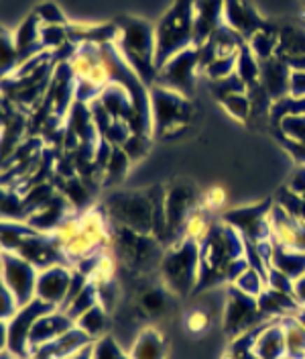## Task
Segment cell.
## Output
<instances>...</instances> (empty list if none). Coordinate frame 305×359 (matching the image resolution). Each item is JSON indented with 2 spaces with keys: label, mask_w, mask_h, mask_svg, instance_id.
<instances>
[{
  "label": "cell",
  "mask_w": 305,
  "mask_h": 359,
  "mask_svg": "<svg viewBox=\"0 0 305 359\" xmlns=\"http://www.w3.org/2000/svg\"><path fill=\"white\" fill-rule=\"evenodd\" d=\"M73 271L76 268L71 264H55L51 268L39 269L37 298L53 309H62L73 280Z\"/></svg>",
  "instance_id": "14"
},
{
  "label": "cell",
  "mask_w": 305,
  "mask_h": 359,
  "mask_svg": "<svg viewBox=\"0 0 305 359\" xmlns=\"http://www.w3.org/2000/svg\"><path fill=\"white\" fill-rule=\"evenodd\" d=\"M197 78H201V55H199V47L192 45V47L175 53L171 60H167L159 67L157 84L167 86V88L181 92L192 98Z\"/></svg>",
  "instance_id": "10"
},
{
  "label": "cell",
  "mask_w": 305,
  "mask_h": 359,
  "mask_svg": "<svg viewBox=\"0 0 305 359\" xmlns=\"http://www.w3.org/2000/svg\"><path fill=\"white\" fill-rule=\"evenodd\" d=\"M283 116H305V96H287L283 100L273 102L271 118L277 123Z\"/></svg>",
  "instance_id": "45"
},
{
  "label": "cell",
  "mask_w": 305,
  "mask_h": 359,
  "mask_svg": "<svg viewBox=\"0 0 305 359\" xmlns=\"http://www.w3.org/2000/svg\"><path fill=\"white\" fill-rule=\"evenodd\" d=\"M0 359H22V358H17V355H13V353H8V351H2Z\"/></svg>",
  "instance_id": "59"
},
{
  "label": "cell",
  "mask_w": 305,
  "mask_h": 359,
  "mask_svg": "<svg viewBox=\"0 0 305 359\" xmlns=\"http://www.w3.org/2000/svg\"><path fill=\"white\" fill-rule=\"evenodd\" d=\"M116 39L114 45L125 57V62L141 76V80L152 86L157 84V41H155V25L139 17H122L116 22Z\"/></svg>",
  "instance_id": "2"
},
{
  "label": "cell",
  "mask_w": 305,
  "mask_h": 359,
  "mask_svg": "<svg viewBox=\"0 0 305 359\" xmlns=\"http://www.w3.org/2000/svg\"><path fill=\"white\" fill-rule=\"evenodd\" d=\"M122 149H125V154L131 157V161H141L143 157L147 156V151H149V137L147 135H139V133H132L127 141H125V145H122Z\"/></svg>",
  "instance_id": "51"
},
{
  "label": "cell",
  "mask_w": 305,
  "mask_h": 359,
  "mask_svg": "<svg viewBox=\"0 0 305 359\" xmlns=\"http://www.w3.org/2000/svg\"><path fill=\"white\" fill-rule=\"evenodd\" d=\"M161 284L175 298H185L196 294L201 273V249L194 239H181L165 249L159 266Z\"/></svg>",
  "instance_id": "3"
},
{
  "label": "cell",
  "mask_w": 305,
  "mask_h": 359,
  "mask_svg": "<svg viewBox=\"0 0 305 359\" xmlns=\"http://www.w3.org/2000/svg\"><path fill=\"white\" fill-rule=\"evenodd\" d=\"M76 325V320L62 309H51L45 314H41L31 331V349L33 355L41 351L43 347L51 345L57 337H62L66 331H69Z\"/></svg>",
  "instance_id": "16"
},
{
  "label": "cell",
  "mask_w": 305,
  "mask_h": 359,
  "mask_svg": "<svg viewBox=\"0 0 305 359\" xmlns=\"http://www.w3.org/2000/svg\"><path fill=\"white\" fill-rule=\"evenodd\" d=\"M131 168V157L125 154V149L122 147H114L108 163H106V168L102 172V184L104 186H114V184L122 182V180L127 178V174H129Z\"/></svg>",
  "instance_id": "34"
},
{
  "label": "cell",
  "mask_w": 305,
  "mask_h": 359,
  "mask_svg": "<svg viewBox=\"0 0 305 359\" xmlns=\"http://www.w3.org/2000/svg\"><path fill=\"white\" fill-rule=\"evenodd\" d=\"M0 53H2V78H10L19 67H21V55L15 43V33L2 29V37H0Z\"/></svg>",
  "instance_id": "37"
},
{
  "label": "cell",
  "mask_w": 305,
  "mask_h": 359,
  "mask_svg": "<svg viewBox=\"0 0 305 359\" xmlns=\"http://www.w3.org/2000/svg\"><path fill=\"white\" fill-rule=\"evenodd\" d=\"M13 33H15V43L21 55V66L45 51L41 45V21L35 15H29Z\"/></svg>",
  "instance_id": "24"
},
{
  "label": "cell",
  "mask_w": 305,
  "mask_h": 359,
  "mask_svg": "<svg viewBox=\"0 0 305 359\" xmlns=\"http://www.w3.org/2000/svg\"><path fill=\"white\" fill-rule=\"evenodd\" d=\"M277 55L281 60H293L305 55V29L299 27H283L279 31V47Z\"/></svg>",
  "instance_id": "32"
},
{
  "label": "cell",
  "mask_w": 305,
  "mask_h": 359,
  "mask_svg": "<svg viewBox=\"0 0 305 359\" xmlns=\"http://www.w3.org/2000/svg\"><path fill=\"white\" fill-rule=\"evenodd\" d=\"M37 233L27 221H2V251H17L21 243Z\"/></svg>",
  "instance_id": "35"
},
{
  "label": "cell",
  "mask_w": 305,
  "mask_h": 359,
  "mask_svg": "<svg viewBox=\"0 0 305 359\" xmlns=\"http://www.w3.org/2000/svg\"><path fill=\"white\" fill-rule=\"evenodd\" d=\"M236 290H240L242 294H246V296H250V298H261V294L267 290V276L262 273L261 269L257 268H250L246 269L242 276H240L239 280L232 284Z\"/></svg>",
  "instance_id": "42"
},
{
  "label": "cell",
  "mask_w": 305,
  "mask_h": 359,
  "mask_svg": "<svg viewBox=\"0 0 305 359\" xmlns=\"http://www.w3.org/2000/svg\"><path fill=\"white\" fill-rule=\"evenodd\" d=\"M29 210L24 204L22 192H17L15 188H4L2 192V221H27Z\"/></svg>",
  "instance_id": "40"
},
{
  "label": "cell",
  "mask_w": 305,
  "mask_h": 359,
  "mask_svg": "<svg viewBox=\"0 0 305 359\" xmlns=\"http://www.w3.org/2000/svg\"><path fill=\"white\" fill-rule=\"evenodd\" d=\"M0 284H4L8 290L17 296L21 306L33 302L37 298V280H39V269L31 262H27L19 253L13 251H2V262H0Z\"/></svg>",
  "instance_id": "11"
},
{
  "label": "cell",
  "mask_w": 305,
  "mask_h": 359,
  "mask_svg": "<svg viewBox=\"0 0 305 359\" xmlns=\"http://www.w3.org/2000/svg\"><path fill=\"white\" fill-rule=\"evenodd\" d=\"M267 288L271 290L285 292V294H293L295 296V280L283 273L281 269L271 268L267 269Z\"/></svg>",
  "instance_id": "50"
},
{
  "label": "cell",
  "mask_w": 305,
  "mask_h": 359,
  "mask_svg": "<svg viewBox=\"0 0 305 359\" xmlns=\"http://www.w3.org/2000/svg\"><path fill=\"white\" fill-rule=\"evenodd\" d=\"M259 309H261L264 320H281L289 314L297 313L302 306H299V302L295 300L293 294H285V292L267 288L259 298Z\"/></svg>",
  "instance_id": "25"
},
{
  "label": "cell",
  "mask_w": 305,
  "mask_h": 359,
  "mask_svg": "<svg viewBox=\"0 0 305 359\" xmlns=\"http://www.w3.org/2000/svg\"><path fill=\"white\" fill-rule=\"evenodd\" d=\"M76 325H78L90 339L98 341L100 337L108 335L110 311L100 302V304H96L94 309H90L87 313L82 314V316L76 320Z\"/></svg>",
  "instance_id": "29"
},
{
  "label": "cell",
  "mask_w": 305,
  "mask_h": 359,
  "mask_svg": "<svg viewBox=\"0 0 305 359\" xmlns=\"http://www.w3.org/2000/svg\"><path fill=\"white\" fill-rule=\"evenodd\" d=\"M277 204L285 208L291 217H295L299 223L305 224V198L297 196L295 192H291L289 188H285L279 192V201Z\"/></svg>",
  "instance_id": "47"
},
{
  "label": "cell",
  "mask_w": 305,
  "mask_h": 359,
  "mask_svg": "<svg viewBox=\"0 0 305 359\" xmlns=\"http://www.w3.org/2000/svg\"><path fill=\"white\" fill-rule=\"evenodd\" d=\"M127 349L132 359H167L169 355L167 339L155 325L139 329Z\"/></svg>",
  "instance_id": "22"
},
{
  "label": "cell",
  "mask_w": 305,
  "mask_h": 359,
  "mask_svg": "<svg viewBox=\"0 0 305 359\" xmlns=\"http://www.w3.org/2000/svg\"><path fill=\"white\" fill-rule=\"evenodd\" d=\"M19 311H21V302L17 300V296L8 290L4 284H0V318L8 320Z\"/></svg>",
  "instance_id": "52"
},
{
  "label": "cell",
  "mask_w": 305,
  "mask_h": 359,
  "mask_svg": "<svg viewBox=\"0 0 305 359\" xmlns=\"http://www.w3.org/2000/svg\"><path fill=\"white\" fill-rule=\"evenodd\" d=\"M33 359H51V358H49V355H45V353H35Z\"/></svg>",
  "instance_id": "60"
},
{
  "label": "cell",
  "mask_w": 305,
  "mask_h": 359,
  "mask_svg": "<svg viewBox=\"0 0 305 359\" xmlns=\"http://www.w3.org/2000/svg\"><path fill=\"white\" fill-rule=\"evenodd\" d=\"M273 204L264 202V204H255V206H240L222 212V221L232 224L240 235L248 241H257L261 237L271 235V226H269V215H271Z\"/></svg>",
  "instance_id": "13"
},
{
  "label": "cell",
  "mask_w": 305,
  "mask_h": 359,
  "mask_svg": "<svg viewBox=\"0 0 305 359\" xmlns=\"http://www.w3.org/2000/svg\"><path fill=\"white\" fill-rule=\"evenodd\" d=\"M173 298V294L159 282V286H149V288H145L139 294L136 309L145 316L157 318V316H163V314L167 313V309H169Z\"/></svg>",
  "instance_id": "27"
},
{
  "label": "cell",
  "mask_w": 305,
  "mask_h": 359,
  "mask_svg": "<svg viewBox=\"0 0 305 359\" xmlns=\"http://www.w3.org/2000/svg\"><path fill=\"white\" fill-rule=\"evenodd\" d=\"M224 25V0H194V37L201 47Z\"/></svg>",
  "instance_id": "20"
},
{
  "label": "cell",
  "mask_w": 305,
  "mask_h": 359,
  "mask_svg": "<svg viewBox=\"0 0 305 359\" xmlns=\"http://www.w3.org/2000/svg\"><path fill=\"white\" fill-rule=\"evenodd\" d=\"M149 107H151V137H159V139H169L183 133L194 118L192 98L161 84H152L149 90Z\"/></svg>",
  "instance_id": "6"
},
{
  "label": "cell",
  "mask_w": 305,
  "mask_h": 359,
  "mask_svg": "<svg viewBox=\"0 0 305 359\" xmlns=\"http://www.w3.org/2000/svg\"><path fill=\"white\" fill-rule=\"evenodd\" d=\"M289 96H305V72L291 69V84H289Z\"/></svg>",
  "instance_id": "55"
},
{
  "label": "cell",
  "mask_w": 305,
  "mask_h": 359,
  "mask_svg": "<svg viewBox=\"0 0 305 359\" xmlns=\"http://www.w3.org/2000/svg\"><path fill=\"white\" fill-rule=\"evenodd\" d=\"M262 323H267V320L259 309V300L242 294L234 286H226L224 302H222L224 333L230 339H234L242 333H248V331L261 327Z\"/></svg>",
  "instance_id": "9"
},
{
  "label": "cell",
  "mask_w": 305,
  "mask_h": 359,
  "mask_svg": "<svg viewBox=\"0 0 305 359\" xmlns=\"http://www.w3.org/2000/svg\"><path fill=\"white\" fill-rule=\"evenodd\" d=\"M33 15L41 21V25H69L66 13H64L55 2H51V0L41 2V4L33 11Z\"/></svg>",
  "instance_id": "48"
},
{
  "label": "cell",
  "mask_w": 305,
  "mask_h": 359,
  "mask_svg": "<svg viewBox=\"0 0 305 359\" xmlns=\"http://www.w3.org/2000/svg\"><path fill=\"white\" fill-rule=\"evenodd\" d=\"M71 215H76V208L62 192H57L51 201L45 202L37 210H33L29 215L27 223L31 224L37 233H53Z\"/></svg>",
  "instance_id": "19"
},
{
  "label": "cell",
  "mask_w": 305,
  "mask_h": 359,
  "mask_svg": "<svg viewBox=\"0 0 305 359\" xmlns=\"http://www.w3.org/2000/svg\"><path fill=\"white\" fill-rule=\"evenodd\" d=\"M261 88L269 94L273 102L283 100L289 96V84H291V67L279 55L261 62Z\"/></svg>",
  "instance_id": "21"
},
{
  "label": "cell",
  "mask_w": 305,
  "mask_h": 359,
  "mask_svg": "<svg viewBox=\"0 0 305 359\" xmlns=\"http://www.w3.org/2000/svg\"><path fill=\"white\" fill-rule=\"evenodd\" d=\"M157 67H161L175 53L196 45L194 37V0H173L163 17L155 22Z\"/></svg>",
  "instance_id": "5"
},
{
  "label": "cell",
  "mask_w": 305,
  "mask_h": 359,
  "mask_svg": "<svg viewBox=\"0 0 305 359\" xmlns=\"http://www.w3.org/2000/svg\"><path fill=\"white\" fill-rule=\"evenodd\" d=\"M236 57L239 55H216L201 67V78L208 82H220L236 74Z\"/></svg>",
  "instance_id": "38"
},
{
  "label": "cell",
  "mask_w": 305,
  "mask_h": 359,
  "mask_svg": "<svg viewBox=\"0 0 305 359\" xmlns=\"http://www.w3.org/2000/svg\"><path fill=\"white\" fill-rule=\"evenodd\" d=\"M295 300L299 302L302 309H305V276L295 280Z\"/></svg>",
  "instance_id": "56"
},
{
  "label": "cell",
  "mask_w": 305,
  "mask_h": 359,
  "mask_svg": "<svg viewBox=\"0 0 305 359\" xmlns=\"http://www.w3.org/2000/svg\"><path fill=\"white\" fill-rule=\"evenodd\" d=\"M248 268H250V262H248V257H246V255L232 259V262L228 264V268H226V276H224L226 286H232V284H234V282H236L240 276H242V273H244Z\"/></svg>",
  "instance_id": "53"
},
{
  "label": "cell",
  "mask_w": 305,
  "mask_h": 359,
  "mask_svg": "<svg viewBox=\"0 0 305 359\" xmlns=\"http://www.w3.org/2000/svg\"><path fill=\"white\" fill-rule=\"evenodd\" d=\"M210 92L214 94L216 100H224L230 94H239V92H248V86L240 80L236 74H232L230 78H224L220 82H210Z\"/></svg>",
  "instance_id": "46"
},
{
  "label": "cell",
  "mask_w": 305,
  "mask_h": 359,
  "mask_svg": "<svg viewBox=\"0 0 305 359\" xmlns=\"http://www.w3.org/2000/svg\"><path fill=\"white\" fill-rule=\"evenodd\" d=\"M199 204H201V208L208 210L210 215L224 212V208H226V204H228V192H226V188L220 186V184L208 186V188L201 192Z\"/></svg>",
  "instance_id": "44"
},
{
  "label": "cell",
  "mask_w": 305,
  "mask_h": 359,
  "mask_svg": "<svg viewBox=\"0 0 305 359\" xmlns=\"http://www.w3.org/2000/svg\"><path fill=\"white\" fill-rule=\"evenodd\" d=\"M92 343H94V339H90L78 325H73L69 331H66L62 337H57L51 345H47V347H43L37 353H45L51 359H66L90 347Z\"/></svg>",
  "instance_id": "26"
},
{
  "label": "cell",
  "mask_w": 305,
  "mask_h": 359,
  "mask_svg": "<svg viewBox=\"0 0 305 359\" xmlns=\"http://www.w3.org/2000/svg\"><path fill=\"white\" fill-rule=\"evenodd\" d=\"M199 198L201 194L192 184H173L171 188L165 190V217L173 243L183 239L185 221L199 206Z\"/></svg>",
  "instance_id": "12"
},
{
  "label": "cell",
  "mask_w": 305,
  "mask_h": 359,
  "mask_svg": "<svg viewBox=\"0 0 305 359\" xmlns=\"http://www.w3.org/2000/svg\"><path fill=\"white\" fill-rule=\"evenodd\" d=\"M236 76L240 80L253 88L261 82V60L248 49V45H244L239 51V57H236Z\"/></svg>",
  "instance_id": "33"
},
{
  "label": "cell",
  "mask_w": 305,
  "mask_h": 359,
  "mask_svg": "<svg viewBox=\"0 0 305 359\" xmlns=\"http://www.w3.org/2000/svg\"><path fill=\"white\" fill-rule=\"evenodd\" d=\"M96 304H100V292H98V284L90 280V284H87L86 288L80 292V294L67 304L64 311H66L73 320H78L82 314L87 313L90 309H94Z\"/></svg>",
  "instance_id": "39"
},
{
  "label": "cell",
  "mask_w": 305,
  "mask_h": 359,
  "mask_svg": "<svg viewBox=\"0 0 305 359\" xmlns=\"http://www.w3.org/2000/svg\"><path fill=\"white\" fill-rule=\"evenodd\" d=\"M285 331V347L287 358L305 359V325L299 320L297 313L281 318Z\"/></svg>",
  "instance_id": "28"
},
{
  "label": "cell",
  "mask_w": 305,
  "mask_h": 359,
  "mask_svg": "<svg viewBox=\"0 0 305 359\" xmlns=\"http://www.w3.org/2000/svg\"><path fill=\"white\" fill-rule=\"evenodd\" d=\"M92 358L94 359H132L127 347H122V343L114 335L100 337L98 341H94L92 345Z\"/></svg>",
  "instance_id": "41"
},
{
  "label": "cell",
  "mask_w": 305,
  "mask_h": 359,
  "mask_svg": "<svg viewBox=\"0 0 305 359\" xmlns=\"http://www.w3.org/2000/svg\"><path fill=\"white\" fill-rule=\"evenodd\" d=\"M201 249V273L197 292L226 284L224 276L232 259L242 257L246 253V239L240 235L232 224L224 223L222 219L212 224L206 239L199 243Z\"/></svg>",
  "instance_id": "1"
},
{
  "label": "cell",
  "mask_w": 305,
  "mask_h": 359,
  "mask_svg": "<svg viewBox=\"0 0 305 359\" xmlns=\"http://www.w3.org/2000/svg\"><path fill=\"white\" fill-rule=\"evenodd\" d=\"M224 25L248 41L267 22L248 0H224Z\"/></svg>",
  "instance_id": "18"
},
{
  "label": "cell",
  "mask_w": 305,
  "mask_h": 359,
  "mask_svg": "<svg viewBox=\"0 0 305 359\" xmlns=\"http://www.w3.org/2000/svg\"><path fill=\"white\" fill-rule=\"evenodd\" d=\"M291 192H295L297 196L305 198V163H299V168L295 170V174L291 176V182L287 186Z\"/></svg>",
  "instance_id": "54"
},
{
  "label": "cell",
  "mask_w": 305,
  "mask_h": 359,
  "mask_svg": "<svg viewBox=\"0 0 305 359\" xmlns=\"http://www.w3.org/2000/svg\"><path fill=\"white\" fill-rule=\"evenodd\" d=\"M108 249L116 255L118 264H122L136 276H149L152 271H159L165 253V247L151 233H136L116 224H112Z\"/></svg>",
  "instance_id": "4"
},
{
  "label": "cell",
  "mask_w": 305,
  "mask_h": 359,
  "mask_svg": "<svg viewBox=\"0 0 305 359\" xmlns=\"http://www.w3.org/2000/svg\"><path fill=\"white\" fill-rule=\"evenodd\" d=\"M271 266L281 269L283 273H287L293 280H299L302 276H305V253L304 251H297V249L277 245Z\"/></svg>",
  "instance_id": "31"
},
{
  "label": "cell",
  "mask_w": 305,
  "mask_h": 359,
  "mask_svg": "<svg viewBox=\"0 0 305 359\" xmlns=\"http://www.w3.org/2000/svg\"><path fill=\"white\" fill-rule=\"evenodd\" d=\"M155 196L157 188L152 190H125L114 192L104 201L102 208L116 226H125L136 233H151L155 219Z\"/></svg>",
  "instance_id": "7"
},
{
  "label": "cell",
  "mask_w": 305,
  "mask_h": 359,
  "mask_svg": "<svg viewBox=\"0 0 305 359\" xmlns=\"http://www.w3.org/2000/svg\"><path fill=\"white\" fill-rule=\"evenodd\" d=\"M279 31L281 29H277V27H273V25H264L262 29H259L248 41V49L261 60H271V57H275L277 55V47H279Z\"/></svg>",
  "instance_id": "30"
},
{
  "label": "cell",
  "mask_w": 305,
  "mask_h": 359,
  "mask_svg": "<svg viewBox=\"0 0 305 359\" xmlns=\"http://www.w3.org/2000/svg\"><path fill=\"white\" fill-rule=\"evenodd\" d=\"M69 41V25H41V45L47 53H57Z\"/></svg>",
  "instance_id": "43"
},
{
  "label": "cell",
  "mask_w": 305,
  "mask_h": 359,
  "mask_svg": "<svg viewBox=\"0 0 305 359\" xmlns=\"http://www.w3.org/2000/svg\"><path fill=\"white\" fill-rule=\"evenodd\" d=\"M94 345V343H92ZM92 345L86 347V349H82V351H78V353H73V355H69L66 359H94L92 358Z\"/></svg>",
  "instance_id": "58"
},
{
  "label": "cell",
  "mask_w": 305,
  "mask_h": 359,
  "mask_svg": "<svg viewBox=\"0 0 305 359\" xmlns=\"http://www.w3.org/2000/svg\"><path fill=\"white\" fill-rule=\"evenodd\" d=\"M53 306L41 302L35 298L33 302L21 306V311L8 320L0 323V351H8L13 355L22 359H33V349H31V331L35 320L51 311Z\"/></svg>",
  "instance_id": "8"
},
{
  "label": "cell",
  "mask_w": 305,
  "mask_h": 359,
  "mask_svg": "<svg viewBox=\"0 0 305 359\" xmlns=\"http://www.w3.org/2000/svg\"><path fill=\"white\" fill-rule=\"evenodd\" d=\"M220 109L226 112L230 118L239 121V123H248L253 118V104H250V96L248 92H239V94H230L224 100L218 102Z\"/></svg>",
  "instance_id": "36"
},
{
  "label": "cell",
  "mask_w": 305,
  "mask_h": 359,
  "mask_svg": "<svg viewBox=\"0 0 305 359\" xmlns=\"http://www.w3.org/2000/svg\"><path fill=\"white\" fill-rule=\"evenodd\" d=\"M287 66L291 69H297V72H305V55L302 57H293V60H287Z\"/></svg>",
  "instance_id": "57"
},
{
  "label": "cell",
  "mask_w": 305,
  "mask_h": 359,
  "mask_svg": "<svg viewBox=\"0 0 305 359\" xmlns=\"http://www.w3.org/2000/svg\"><path fill=\"white\" fill-rule=\"evenodd\" d=\"M269 226L275 243L305 253V224L291 217L279 204H273L269 215Z\"/></svg>",
  "instance_id": "17"
},
{
  "label": "cell",
  "mask_w": 305,
  "mask_h": 359,
  "mask_svg": "<svg viewBox=\"0 0 305 359\" xmlns=\"http://www.w3.org/2000/svg\"><path fill=\"white\" fill-rule=\"evenodd\" d=\"M212 325V316L206 309H192L190 313L185 314V329L192 335H201L210 329Z\"/></svg>",
  "instance_id": "49"
},
{
  "label": "cell",
  "mask_w": 305,
  "mask_h": 359,
  "mask_svg": "<svg viewBox=\"0 0 305 359\" xmlns=\"http://www.w3.org/2000/svg\"><path fill=\"white\" fill-rule=\"evenodd\" d=\"M304 11H305V0H304Z\"/></svg>",
  "instance_id": "61"
},
{
  "label": "cell",
  "mask_w": 305,
  "mask_h": 359,
  "mask_svg": "<svg viewBox=\"0 0 305 359\" xmlns=\"http://www.w3.org/2000/svg\"><path fill=\"white\" fill-rule=\"evenodd\" d=\"M15 253H19L27 262H31L37 269L51 268L55 264H69L64 249L51 233H33L31 237L22 241Z\"/></svg>",
  "instance_id": "15"
},
{
  "label": "cell",
  "mask_w": 305,
  "mask_h": 359,
  "mask_svg": "<svg viewBox=\"0 0 305 359\" xmlns=\"http://www.w3.org/2000/svg\"><path fill=\"white\" fill-rule=\"evenodd\" d=\"M255 355L259 359L287 358L285 331L281 320H267L255 333Z\"/></svg>",
  "instance_id": "23"
}]
</instances>
